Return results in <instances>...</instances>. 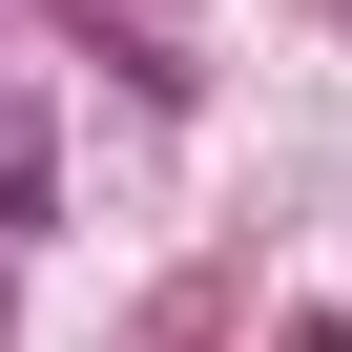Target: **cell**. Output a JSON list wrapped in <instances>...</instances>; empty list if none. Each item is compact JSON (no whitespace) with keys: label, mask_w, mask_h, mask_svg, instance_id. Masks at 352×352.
I'll return each instance as SVG.
<instances>
[{"label":"cell","mask_w":352,"mask_h":352,"mask_svg":"<svg viewBox=\"0 0 352 352\" xmlns=\"http://www.w3.org/2000/svg\"><path fill=\"white\" fill-rule=\"evenodd\" d=\"M42 208H63V145H42V104H0V249H21Z\"/></svg>","instance_id":"obj_1"}]
</instances>
